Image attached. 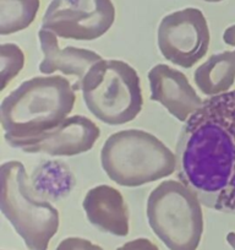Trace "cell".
I'll return each mask as SVG.
<instances>
[{
    "mask_svg": "<svg viewBox=\"0 0 235 250\" xmlns=\"http://www.w3.org/2000/svg\"><path fill=\"white\" fill-rule=\"evenodd\" d=\"M151 100L160 103L170 115L186 123L203 104V100L185 74L167 64H157L148 73Z\"/></svg>",
    "mask_w": 235,
    "mask_h": 250,
    "instance_id": "cell-10",
    "label": "cell"
},
{
    "mask_svg": "<svg viewBox=\"0 0 235 250\" xmlns=\"http://www.w3.org/2000/svg\"><path fill=\"white\" fill-rule=\"evenodd\" d=\"M0 208L27 250H48L60 226L59 211L33 189L23 163L1 165Z\"/></svg>",
    "mask_w": 235,
    "mask_h": 250,
    "instance_id": "cell-4",
    "label": "cell"
},
{
    "mask_svg": "<svg viewBox=\"0 0 235 250\" xmlns=\"http://www.w3.org/2000/svg\"><path fill=\"white\" fill-rule=\"evenodd\" d=\"M203 1H207V3H219V1H223V0H203Z\"/></svg>",
    "mask_w": 235,
    "mask_h": 250,
    "instance_id": "cell-21",
    "label": "cell"
},
{
    "mask_svg": "<svg viewBox=\"0 0 235 250\" xmlns=\"http://www.w3.org/2000/svg\"><path fill=\"white\" fill-rule=\"evenodd\" d=\"M43 60L40 62L39 71L44 75L61 73L64 76H73V87L75 91L81 90L83 78L96 62L102 60V55L93 50L69 45L60 48L58 37L52 31L40 28L38 31Z\"/></svg>",
    "mask_w": 235,
    "mask_h": 250,
    "instance_id": "cell-11",
    "label": "cell"
},
{
    "mask_svg": "<svg viewBox=\"0 0 235 250\" xmlns=\"http://www.w3.org/2000/svg\"><path fill=\"white\" fill-rule=\"evenodd\" d=\"M73 83L64 76H36L9 93L0 105L4 138H28L55 128L73 112Z\"/></svg>",
    "mask_w": 235,
    "mask_h": 250,
    "instance_id": "cell-2",
    "label": "cell"
},
{
    "mask_svg": "<svg viewBox=\"0 0 235 250\" xmlns=\"http://www.w3.org/2000/svg\"><path fill=\"white\" fill-rule=\"evenodd\" d=\"M227 242L230 247L233 248V250H235V232H229L227 234Z\"/></svg>",
    "mask_w": 235,
    "mask_h": 250,
    "instance_id": "cell-20",
    "label": "cell"
},
{
    "mask_svg": "<svg viewBox=\"0 0 235 250\" xmlns=\"http://www.w3.org/2000/svg\"><path fill=\"white\" fill-rule=\"evenodd\" d=\"M55 250H104L99 245L95 244L91 240L85 239V238L70 237L65 238L59 243Z\"/></svg>",
    "mask_w": 235,
    "mask_h": 250,
    "instance_id": "cell-17",
    "label": "cell"
},
{
    "mask_svg": "<svg viewBox=\"0 0 235 250\" xmlns=\"http://www.w3.org/2000/svg\"><path fill=\"white\" fill-rule=\"evenodd\" d=\"M117 250H159V248L148 238H137L125 243Z\"/></svg>",
    "mask_w": 235,
    "mask_h": 250,
    "instance_id": "cell-18",
    "label": "cell"
},
{
    "mask_svg": "<svg viewBox=\"0 0 235 250\" xmlns=\"http://www.w3.org/2000/svg\"><path fill=\"white\" fill-rule=\"evenodd\" d=\"M112 0H52L42 19V28L58 38L95 41L104 36L115 21Z\"/></svg>",
    "mask_w": 235,
    "mask_h": 250,
    "instance_id": "cell-7",
    "label": "cell"
},
{
    "mask_svg": "<svg viewBox=\"0 0 235 250\" xmlns=\"http://www.w3.org/2000/svg\"><path fill=\"white\" fill-rule=\"evenodd\" d=\"M223 41H224L228 45L235 47V25L229 26V27L224 31V33H223Z\"/></svg>",
    "mask_w": 235,
    "mask_h": 250,
    "instance_id": "cell-19",
    "label": "cell"
},
{
    "mask_svg": "<svg viewBox=\"0 0 235 250\" xmlns=\"http://www.w3.org/2000/svg\"><path fill=\"white\" fill-rule=\"evenodd\" d=\"M211 32L200 9L186 8L168 14L157 31V44L163 57L176 66L193 68L208 52Z\"/></svg>",
    "mask_w": 235,
    "mask_h": 250,
    "instance_id": "cell-8",
    "label": "cell"
},
{
    "mask_svg": "<svg viewBox=\"0 0 235 250\" xmlns=\"http://www.w3.org/2000/svg\"><path fill=\"white\" fill-rule=\"evenodd\" d=\"M33 189L45 200L57 201L73 190L75 178L70 168L60 161H45L30 177Z\"/></svg>",
    "mask_w": 235,
    "mask_h": 250,
    "instance_id": "cell-14",
    "label": "cell"
},
{
    "mask_svg": "<svg viewBox=\"0 0 235 250\" xmlns=\"http://www.w3.org/2000/svg\"><path fill=\"white\" fill-rule=\"evenodd\" d=\"M39 8L40 0H0V35H14L30 27Z\"/></svg>",
    "mask_w": 235,
    "mask_h": 250,
    "instance_id": "cell-15",
    "label": "cell"
},
{
    "mask_svg": "<svg viewBox=\"0 0 235 250\" xmlns=\"http://www.w3.org/2000/svg\"><path fill=\"white\" fill-rule=\"evenodd\" d=\"M148 225L169 250H197L203 234L200 199L180 180H164L151 191Z\"/></svg>",
    "mask_w": 235,
    "mask_h": 250,
    "instance_id": "cell-6",
    "label": "cell"
},
{
    "mask_svg": "<svg viewBox=\"0 0 235 250\" xmlns=\"http://www.w3.org/2000/svg\"><path fill=\"white\" fill-rule=\"evenodd\" d=\"M194 81L210 97L229 92L235 83V49L211 55L196 69Z\"/></svg>",
    "mask_w": 235,
    "mask_h": 250,
    "instance_id": "cell-13",
    "label": "cell"
},
{
    "mask_svg": "<svg viewBox=\"0 0 235 250\" xmlns=\"http://www.w3.org/2000/svg\"><path fill=\"white\" fill-rule=\"evenodd\" d=\"M25 62V53L18 44L3 43L0 45V90H5L22 71Z\"/></svg>",
    "mask_w": 235,
    "mask_h": 250,
    "instance_id": "cell-16",
    "label": "cell"
},
{
    "mask_svg": "<svg viewBox=\"0 0 235 250\" xmlns=\"http://www.w3.org/2000/svg\"><path fill=\"white\" fill-rule=\"evenodd\" d=\"M81 91L88 112L110 126L133 122L142 110L140 76L123 60L96 62L83 78Z\"/></svg>",
    "mask_w": 235,
    "mask_h": 250,
    "instance_id": "cell-5",
    "label": "cell"
},
{
    "mask_svg": "<svg viewBox=\"0 0 235 250\" xmlns=\"http://www.w3.org/2000/svg\"><path fill=\"white\" fill-rule=\"evenodd\" d=\"M100 129L83 115H73L55 128L28 138H4L9 146L27 153H45L54 157H73L92 150Z\"/></svg>",
    "mask_w": 235,
    "mask_h": 250,
    "instance_id": "cell-9",
    "label": "cell"
},
{
    "mask_svg": "<svg viewBox=\"0 0 235 250\" xmlns=\"http://www.w3.org/2000/svg\"><path fill=\"white\" fill-rule=\"evenodd\" d=\"M100 165L118 185L136 188L172 175L176 170V156L153 134L128 129L104 141Z\"/></svg>",
    "mask_w": 235,
    "mask_h": 250,
    "instance_id": "cell-3",
    "label": "cell"
},
{
    "mask_svg": "<svg viewBox=\"0 0 235 250\" xmlns=\"http://www.w3.org/2000/svg\"><path fill=\"white\" fill-rule=\"evenodd\" d=\"M82 208L88 222L103 233L126 237L130 230V215L124 196L110 185H98L86 193Z\"/></svg>",
    "mask_w": 235,
    "mask_h": 250,
    "instance_id": "cell-12",
    "label": "cell"
},
{
    "mask_svg": "<svg viewBox=\"0 0 235 250\" xmlns=\"http://www.w3.org/2000/svg\"><path fill=\"white\" fill-rule=\"evenodd\" d=\"M178 179L211 210L235 215V90L213 96L184 124Z\"/></svg>",
    "mask_w": 235,
    "mask_h": 250,
    "instance_id": "cell-1",
    "label": "cell"
}]
</instances>
